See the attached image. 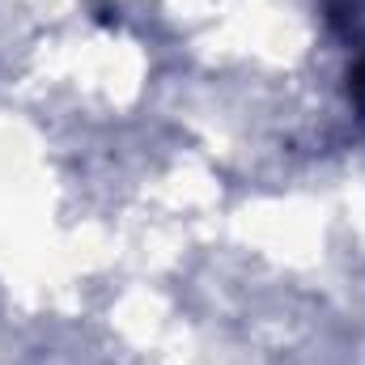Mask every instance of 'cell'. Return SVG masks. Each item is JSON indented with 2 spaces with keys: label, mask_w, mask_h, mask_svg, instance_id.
Masks as SVG:
<instances>
[{
  "label": "cell",
  "mask_w": 365,
  "mask_h": 365,
  "mask_svg": "<svg viewBox=\"0 0 365 365\" xmlns=\"http://www.w3.org/2000/svg\"><path fill=\"white\" fill-rule=\"evenodd\" d=\"M331 13L344 30L349 43H357V64H353V81L365 90V0H331Z\"/></svg>",
  "instance_id": "obj_1"
}]
</instances>
